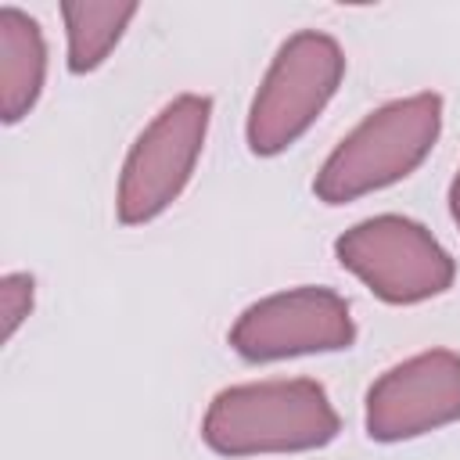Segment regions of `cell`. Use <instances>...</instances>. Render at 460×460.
<instances>
[{
    "label": "cell",
    "mask_w": 460,
    "mask_h": 460,
    "mask_svg": "<svg viewBox=\"0 0 460 460\" xmlns=\"http://www.w3.org/2000/svg\"><path fill=\"white\" fill-rule=\"evenodd\" d=\"M338 428L341 420L327 388L309 377H291L223 388L205 410L201 438L223 456L302 453L327 446Z\"/></svg>",
    "instance_id": "1"
},
{
    "label": "cell",
    "mask_w": 460,
    "mask_h": 460,
    "mask_svg": "<svg viewBox=\"0 0 460 460\" xmlns=\"http://www.w3.org/2000/svg\"><path fill=\"white\" fill-rule=\"evenodd\" d=\"M442 97L413 93L374 108L320 165L313 190L323 205H345L370 190L406 180L435 147Z\"/></svg>",
    "instance_id": "2"
},
{
    "label": "cell",
    "mask_w": 460,
    "mask_h": 460,
    "mask_svg": "<svg viewBox=\"0 0 460 460\" xmlns=\"http://www.w3.org/2000/svg\"><path fill=\"white\" fill-rule=\"evenodd\" d=\"M345 75V54L334 36L302 29L273 54L252 108H248V147L255 155L288 151L327 108Z\"/></svg>",
    "instance_id": "3"
},
{
    "label": "cell",
    "mask_w": 460,
    "mask_h": 460,
    "mask_svg": "<svg viewBox=\"0 0 460 460\" xmlns=\"http://www.w3.org/2000/svg\"><path fill=\"white\" fill-rule=\"evenodd\" d=\"M338 262L388 305H413L442 295L453 277V255L417 219L385 212L356 223L334 241Z\"/></svg>",
    "instance_id": "4"
},
{
    "label": "cell",
    "mask_w": 460,
    "mask_h": 460,
    "mask_svg": "<svg viewBox=\"0 0 460 460\" xmlns=\"http://www.w3.org/2000/svg\"><path fill=\"white\" fill-rule=\"evenodd\" d=\"M208 119H212L208 97L180 93L144 126V133L133 140L122 162L119 194H115V212L126 226L151 223L183 194L201 158Z\"/></svg>",
    "instance_id": "5"
},
{
    "label": "cell",
    "mask_w": 460,
    "mask_h": 460,
    "mask_svg": "<svg viewBox=\"0 0 460 460\" xmlns=\"http://www.w3.org/2000/svg\"><path fill=\"white\" fill-rule=\"evenodd\" d=\"M356 341L349 302L331 288H291L252 302L230 327V349L248 363L338 352Z\"/></svg>",
    "instance_id": "6"
},
{
    "label": "cell",
    "mask_w": 460,
    "mask_h": 460,
    "mask_svg": "<svg viewBox=\"0 0 460 460\" xmlns=\"http://www.w3.org/2000/svg\"><path fill=\"white\" fill-rule=\"evenodd\" d=\"M460 420V352L428 349L388 367L367 392V435L402 442Z\"/></svg>",
    "instance_id": "7"
},
{
    "label": "cell",
    "mask_w": 460,
    "mask_h": 460,
    "mask_svg": "<svg viewBox=\"0 0 460 460\" xmlns=\"http://www.w3.org/2000/svg\"><path fill=\"white\" fill-rule=\"evenodd\" d=\"M47 79V43L40 22L18 7H0V108L18 122L40 101Z\"/></svg>",
    "instance_id": "8"
},
{
    "label": "cell",
    "mask_w": 460,
    "mask_h": 460,
    "mask_svg": "<svg viewBox=\"0 0 460 460\" xmlns=\"http://www.w3.org/2000/svg\"><path fill=\"white\" fill-rule=\"evenodd\" d=\"M133 14H137V4H115V0H68V4H61L65 36H68V68L75 75L93 72L111 54V47L122 40Z\"/></svg>",
    "instance_id": "9"
},
{
    "label": "cell",
    "mask_w": 460,
    "mask_h": 460,
    "mask_svg": "<svg viewBox=\"0 0 460 460\" xmlns=\"http://www.w3.org/2000/svg\"><path fill=\"white\" fill-rule=\"evenodd\" d=\"M32 295H36V284L29 273H7L0 280V302H4V338H11L22 320L32 313Z\"/></svg>",
    "instance_id": "10"
},
{
    "label": "cell",
    "mask_w": 460,
    "mask_h": 460,
    "mask_svg": "<svg viewBox=\"0 0 460 460\" xmlns=\"http://www.w3.org/2000/svg\"><path fill=\"white\" fill-rule=\"evenodd\" d=\"M449 212H453V223L460 226V169H456V176L449 183Z\"/></svg>",
    "instance_id": "11"
}]
</instances>
